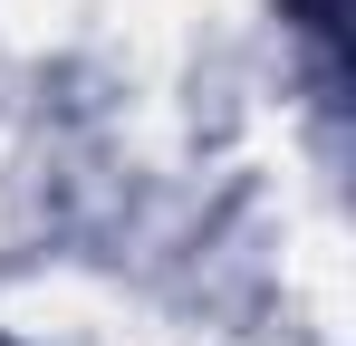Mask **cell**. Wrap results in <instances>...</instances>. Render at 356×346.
<instances>
[{"instance_id": "cell-1", "label": "cell", "mask_w": 356, "mask_h": 346, "mask_svg": "<svg viewBox=\"0 0 356 346\" xmlns=\"http://www.w3.org/2000/svg\"><path fill=\"white\" fill-rule=\"evenodd\" d=\"M298 19H308V29H318V39L337 49V19H347V0H298Z\"/></svg>"}]
</instances>
